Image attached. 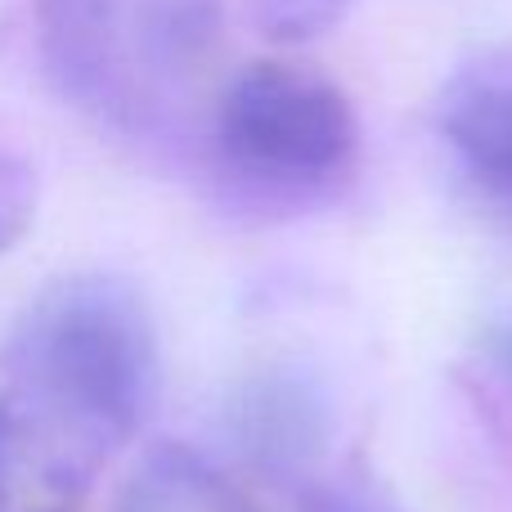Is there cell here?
<instances>
[{
	"label": "cell",
	"instance_id": "6da1fadb",
	"mask_svg": "<svg viewBox=\"0 0 512 512\" xmlns=\"http://www.w3.org/2000/svg\"><path fill=\"white\" fill-rule=\"evenodd\" d=\"M158 400V328L117 274H72L0 351V512H81Z\"/></svg>",
	"mask_w": 512,
	"mask_h": 512
},
{
	"label": "cell",
	"instance_id": "7a4b0ae2",
	"mask_svg": "<svg viewBox=\"0 0 512 512\" xmlns=\"http://www.w3.org/2000/svg\"><path fill=\"white\" fill-rule=\"evenodd\" d=\"M54 86L95 122L135 140L207 126L221 90V0H36Z\"/></svg>",
	"mask_w": 512,
	"mask_h": 512
},
{
	"label": "cell",
	"instance_id": "3957f363",
	"mask_svg": "<svg viewBox=\"0 0 512 512\" xmlns=\"http://www.w3.org/2000/svg\"><path fill=\"white\" fill-rule=\"evenodd\" d=\"M207 153L230 194L292 212L328 198L360 158V117L319 68L261 59L221 81L207 113Z\"/></svg>",
	"mask_w": 512,
	"mask_h": 512
},
{
	"label": "cell",
	"instance_id": "277c9868",
	"mask_svg": "<svg viewBox=\"0 0 512 512\" xmlns=\"http://www.w3.org/2000/svg\"><path fill=\"white\" fill-rule=\"evenodd\" d=\"M436 126L468 185L512 225V45L477 54L445 81Z\"/></svg>",
	"mask_w": 512,
	"mask_h": 512
},
{
	"label": "cell",
	"instance_id": "5b68a950",
	"mask_svg": "<svg viewBox=\"0 0 512 512\" xmlns=\"http://www.w3.org/2000/svg\"><path fill=\"white\" fill-rule=\"evenodd\" d=\"M230 432L261 472H301L328 441V405L315 382L292 369H265L234 396Z\"/></svg>",
	"mask_w": 512,
	"mask_h": 512
},
{
	"label": "cell",
	"instance_id": "8992f818",
	"mask_svg": "<svg viewBox=\"0 0 512 512\" xmlns=\"http://www.w3.org/2000/svg\"><path fill=\"white\" fill-rule=\"evenodd\" d=\"M113 512H261V504L189 445H158L126 477Z\"/></svg>",
	"mask_w": 512,
	"mask_h": 512
},
{
	"label": "cell",
	"instance_id": "52a82bcc",
	"mask_svg": "<svg viewBox=\"0 0 512 512\" xmlns=\"http://www.w3.org/2000/svg\"><path fill=\"white\" fill-rule=\"evenodd\" d=\"M355 0H248L252 27L274 45H310L346 23Z\"/></svg>",
	"mask_w": 512,
	"mask_h": 512
},
{
	"label": "cell",
	"instance_id": "ba28073f",
	"mask_svg": "<svg viewBox=\"0 0 512 512\" xmlns=\"http://www.w3.org/2000/svg\"><path fill=\"white\" fill-rule=\"evenodd\" d=\"M36 216V176L18 158L0 153V252H9Z\"/></svg>",
	"mask_w": 512,
	"mask_h": 512
},
{
	"label": "cell",
	"instance_id": "9c48e42d",
	"mask_svg": "<svg viewBox=\"0 0 512 512\" xmlns=\"http://www.w3.org/2000/svg\"><path fill=\"white\" fill-rule=\"evenodd\" d=\"M490 355H495L499 373H504V378L512 382V315L495 328V333H490Z\"/></svg>",
	"mask_w": 512,
	"mask_h": 512
}]
</instances>
